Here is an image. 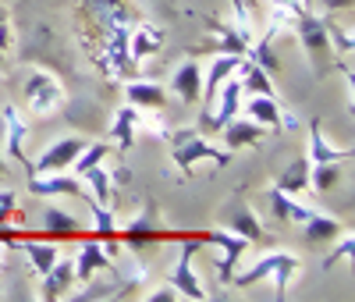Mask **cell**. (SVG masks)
I'll list each match as a JSON object with an SVG mask.
<instances>
[{"label":"cell","mask_w":355,"mask_h":302,"mask_svg":"<svg viewBox=\"0 0 355 302\" xmlns=\"http://www.w3.org/2000/svg\"><path fill=\"white\" fill-rule=\"evenodd\" d=\"M352 253H355V235H352V231H345V238H341V242H338V246L331 249V256H327V260H323V267H327V270H331V267H334L338 260H348Z\"/></svg>","instance_id":"e575fe53"},{"label":"cell","mask_w":355,"mask_h":302,"mask_svg":"<svg viewBox=\"0 0 355 302\" xmlns=\"http://www.w3.org/2000/svg\"><path fill=\"white\" fill-rule=\"evenodd\" d=\"M171 89H174V97L182 103H199V97H202V75H199L196 60H185V65L174 72Z\"/></svg>","instance_id":"603a6c76"},{"label":"cell","mask_w":355,"mask_h":302,"mask_svg":"<svg viewBox=\"0 0 355 302\" xmlns=\"http://www.w3.org/2000/svg\"><path fill=\"white\" fill-rule=\"evenodd\" d=\"M266 199H270L277 221H295V224H302V221L313 214V206H309V203L295 199V196H288V192H281V189H270V196H266Z\"/></svg>","instance_id":"f1b7e54d"},{"label":"cell","mask_w":355,"mask_h":302,"mask_svg":"<svg viewBox=\"0 0 355 302\" xmlns=\"http://www.w3.org/2000/svg\"><path fill=\"white\" fill-rule=\"evenodd\" d=\"M341 181V164L338 160H331V164H313L309 167V185H313V192H331L334 185Z\"/></svg>","instance_id":"d6a6232c"},{"label":"cell","mask_w":355,"mask_h":302,"mask_svg":"<svg viewBox=\"0 0 355 302\" xmlns=\"http://www.w3.org/2000/svg\"><path fill=\"white\" fill-rule=\"evenodd\" d=\"M8 43H11V28H8V11L0 8V47L8 50Z\"/></svg>","instance_id":"8d00e7d4"},{"label":"cell","mask_w":355,"mask_h":302,"mask_svg":"<svg viewBox=\"0 0 355 302\" xmlns=\"http://www.w3.org/2000/svg\"><path fill=\"white\" fill-rule=\"evenodd\" d=\"M85 206L93 210V235L96 238H117V221H114V210L96 203L93 196H85Z\"/></svg>","instance_id":"1f68e13d"},{"label":"cell","mask_w":355,"mask_h":302,"mask_svg":"<svg viewBox=\"0 0 355 302\" xmlns=\"http://www.w3.org/2000/svg\"><path fill=\"white\" fill-rule=\"evenodd\" d=\"M107 270H114V256L107 253L103 238H96V235H82V238H78V253H75V278L85 285L89 278L107 274Z\"/></svg>","instance_id":"9c48e42d"},{"label":"cell","mask_w":355,"mask_h":302,"mask_svg":"<svg viewBox=\"0 0 355 302\" xmlns=\"http://www.w3.org/2000/svg\"><path fill=\"white\" fill-rule=\"evenodd\" d=\"M234 75H239V82H242V93H249V97H277L270 75H266L259 65H252V60L242 57V65H239Z\"/></svg>","instance_id":"484cf974"},{"label":"cell","mask_w":355,"mask_h":302,"mask_svg":"<svg viewBox=\"0 0 355 302\" xmlns=\"http://www.w3.org/2000/svg\"><path fill=\"white\" fill-rule=\"evenodd\" d=\"M4 253H8V246L0 242V270H4V263H8V260H4Z\"/></svg>","instance_id":"ab89813d"},{"label":"cell","mask_w":355,"mask_h":302,"mask_svg":"<svg viewBox=\"0 0 355 302\" xmlns=\"http://www.w3.org/2000/svg\"><path fill=\"white\" fill-rule=\"evenodd\" d=\"M323 11L334 15V11H352V0H323Z\"/></svg>","instance_id":"74e56055"},{"label":"cell","mask_w":355,"mask_h":302,"mask_svg":"<svg viewBox=\"0 0 355 302\" xmlns=\"http://www.w3.org/2000/svg\"><path fill=\"white\" fill-rule=\"evenodd\" d=\"M43 228H40V238H53V242H78L82 235H85V228H82V221L78 217H71L68 210H61V206H43Z\"/></svg>","instance_id":"4fadbf2b"},{"label":"cell","mask_w":355,"mask_h":302,"mask_svg":"<svg viewBox=\"0 0 355 302\" xmlns=\"http://www.w3.org/2000/svg\"><path fill=\"white\" fill-rule=\"evenodd\" d=\"M125 97L139 110H164L167 107V89L157 85V82H146V78H132L125 85Z\"/></svg>","instance_id":"44dd1931"},{"label":"cell","mask_w":355,"mask_h":302,"mask_svg":"<svg viewBox=\"0 0 355 302\" xmlns=\"http://www.w3.org/2000/svg\"><path fill=\"white\" fill-rule=\"evenodd\" d=\"M277 28H281V22H274V25L266 28L256 43H249V50H245V60L259 65L266 75H277V72H281V60L274 57V36H277Z\"/></svg>","instance_id":"cb8c5ba5"},{"label":"cell","mask_w":355,"mask_h":302,"mask_svg":"<svg viewBox=\"0 0 355 302\" xmlns=\"http://www.w3.org/2000/svg\"><path fill=\"white\" fill-rule=\"evenodd\" d=\"M135 132H139V107H121L110 121V139H114V149L117 153H128L135 146Z\"/></svg>","instance_id":"7402d4cb"},{"label":"cell","mask_w":355,"mask_h":302,"mask_svg":"<svg viewBox=\"0 0 355 302\" xmlns=\"http://www.w3.org/2000/svg\"><path fill=\"white\" fill-rule=\"evenodd\" d=\"M110 153H114V146H110V142H93V139H89V142H85V149H82V153L75 157V164H71V174H78V178H82L89 167L103 164Z\"/></svg>","instance_id":"4dcf8cb0"},{"label":"cell","mask_w":355,"mask_h":302,"mask_svg":"<svg viewBox=\"0 0 355 302\" xmlns=\"http://www.w3.org/2000/svg\"><path fill=\"white\" fill-rule=\"evenodd\" d=\"M299 267H302V260L295 256V253H266V256L256 260L249 270H242L239 278L231 274V285H234V288H252V285H259L263 278H274L277 295H284L288 285H291V278L299 274Z\"/></svg>","instance_id":"277c9868"},{"label":"cell","mask_w":355,"mask_h":302,"mask_svg":"<svg viewBox=\"0 0 355 302\" xmlns=\"http://www.w3.org/2000/svg\"><path fill=\"white\" fill-rule=\"evenodd\" d=\"M302 231H306V238L313 242V246H320V242L341 238V221L331 217V214H320V210H313V214L302 221Z\"/></svg>","instance_id":"83f0119b"},{"label":"cell","mask_w":355,"mask_h":302,"mask_svg":"<svg viewBox=\"0 0 355 302\" xmlns=\"http://www.w3.org/2000/svg\"><path fill=\"white\" fill-rule=\"evenodd\" d=\"M82 181H85V189H89V196H93L96 203L110 206V196H114V178H110V171H103V164H96V167H89V171L82 174Z\"/></svg>","instance_id":"f546056e"},{"label":"cell","mask_w":355,"mask_h":302,"mask_svg":"<svg viewBox=\"0 0 355 302\" xmlns=\"http://www.w3.org/2000/svg\"><path fill=\"white\" fill-rule=\"evenodd\" d=\"M8 171V160H4V132H0V174Z\"/></svg>","instance_id":"f35d334b"},{"label":"cell","mask_w":355,"mask_h":302,"mask_svg":"<svg viewBox=\"0 0 355 302\" xmlns=\"http://www.w3.org/2000/svg\"><path fill=\"white\" fill-rule=\"evenodd\" d=\"M0 121H4V125H0V132H4V149H8V153L28 171V174H33V160H28V153H25V139H28V121L18 114V107H4V117H0Z\"/></svg>","instance_id":"7c38bea8"},{"label":"cell","mask_w":355,"mask_h":302,"mask_svg":"<svg viewBox=\"0 0 355 302\" xmlns=\"http://www.w3.org/2000/svg\"><path fill=\"white\" fill-rule=\"evenodd\" d=\"M291 33H295V40L302 43V50H306V57H309V65H313V75L316 78H323L331 72V65H334V47H331V40H327V18H320V15H313V11H299L291 18Z\"/></svg>","instance_id":"7a4b0ae2"},{"label":"cell","mask_w":355,"mask_h":302,"mask_svg":"<svg viewBox=\"0 0 355 302\" xmlns=\"http://www.w3.org/2000/svg\"><path fill=\"white\" fill-rule=\"evenodd\" d=\"M242 97H245V93H242L239 75L224 78V82H220V89H217V97H214V103H210V107H202L199 132H202V135L220 132L231 117H239V114H242Z\"/></svg>","instance_id":"8992f818"},{"label":"cell","mask_w":355,"mask_h":302,"mask_svg":"<svg viewBox=\"0 0 355 302\" xmlns=\"http://www.w3.org/2000/svg\"><path fill=\"white\" fill-rule=\"evenodd\" d=\"M142 299H146V302H174V299H178V292H174L171 285H164L160 292H150V295H142Z\"/></svg>","instance_id":"d590c367"},{"label":"cell","mask_w":355,"mask_h":302,"mask_svg":"<svg viewBox=\"0 0 355 302\" xmlns=\"http://www.w3.org/2000/svg\"><path fill=\"white\" fill-rule=\"evenodd\" d=\"M28 192L33 196H75L85 199L89 189L85 181L71 171H53V174H28Z\"/></svg>","instance_id":"8fae6325"},{"label":"cell","mask_w":355,"mask_h":302,"mask_svg":"<svg viewBox=\"0 0 355 302\" xmlns=\"http://www.w3.org/2000/svg\"><path fill=\"white\" fill-rule=\"evenodd\" d=\"M164 50V28H157L153 22H139L128 28V57L132 60H146Z\"/></svg>","instance_id":"ac0fdd59"},{"label":"cell","mask_w":355,"mask_h":302,"mask_svg":"<svg viewBox=\"0 0 355 302\" xmlns=\"http://www.w3.org/2000/svg\"><path fill=\"white\" fill-rule=\"evenodd\" d=\"M85 142H89V139H82V135H64V139L50 142V146L43 149V157H40V160H33V174L71 171V164H75V157L85 149Z\"/></svg>","instance_id":"30bf717a"},{"label":"cell","mask_w":355,"mask_h":302,"mask_svg":"<svg viewBox=\"0 0 355 302\" xmlns=\"http://www.w3.org/2000/svg\"><path fill=\"white\" fill-rule=\"evenodd\" d=\"M117 242L128 246L135 256H142L146 249H153L157 242H167V228L157 224V206L146 203L139 217H132L128 224H117Z\"/></svg>","instance_id":"52a82bcc"},{"label":"cell","mask_w":355,"mask_h":302,"mask_svg":"<svg viewBox=\"0 0 355 302\" xmlns=\"http://www.w3.org/2000/svg\"><path fill=\"white\" fill-rule=\"evenodd\" d=\"M192 235L202 242V246H217V249H220V256H217V274H220V281L227 285L231 274H234V263H239V256L245 253L249 242H245L242 235L227 231V228H206V231H192Z\"/></svg>","instance_id":"ba28073f"},{"label":"cell","mask_w":355,"mask_h":302,"mask_svg":"<svg viewBox=\"0 0 355 302\" xmlns=\"http://www.w3.org/2000/svg\"><path fill=\"white\" fill-rule=\"evenodd\" d=\"M224 228L234 231V235H242L245 242H263L266 231L256 217V210L245 203V199H231V206L224 210Z\"/></svg>","instance_id":"9a60e30c"},{"label":"cell","mask_w":355,"mask_h":302,"mask_svg":"<svg viewBox=\"0 0 355 302\" xmlns=\"http://www.w3.org/2000/svg\"><path fill=\"white\" fill-rule=\"evenodd\" d=\"M242 4H245V8H249V11H252V8H256V0H242Z\"/></svg>","instance_id":"60d3db41"},{"label":"cell","mask_w":355,"mask_h":302,"mask_svg":"<svg viewBox=\"0 0 355 302\" xmlns=\"http://www.w3.org/2000/svg\"><path fill=\"white\" fill-rule=\"evenodd\" d=\"M274 189H281V192H288V196L309 192V160H306V157H295V160L277 174V185H274Z\"/></svg>","instance_id":"4316f807"},{"label":"cell","mask_w":355,"mask_h":302,"mask_svg":"<svg viewBox=\"0 0 355 302\" xmlns=\"http://www.w3.org/2000/svg\"><path fill=\"white\" fill-rule=\"evenodd\" d=\"M21 93H25L28 110H33L36 117L57 114V110L64 107V100H68L61 78H57L53 72H46V68H33V72H28V78H25V85H21Z\"/></svg>","instance_id":"5b68a950"},{"label":"cell","mask_w":355,"mask_h":302,"mask_svg":"<svg viewBox=\"0 0 355 302\" xmlns=\"http://www.w3.org/2000/svg\"><path fill=\"white\" fill-rule=\"evenodd\" d=\"M18 246H21V253L28 256V267H33L40 278H43L46 270L57 263V256H61V242H53V238H40V235H28V231L18 238Z\"/></svg>","instance_id":"2e32d148"},{"label":"cell","mask_w":355,"mask_h":302,"mask_svg":"<svg viewBox=\"0 0 355 302\" xmlns=\"http://www.w3.org/2000/svg\"><path fill=\"white\" fill-rule=\"evenodd\" d=\"M245 114L256 121V125H263L266 132H284V114L277 107V97H249Z\"/></svg>","instance_id":"d4e9b609"},{"label":"cell","mask_w":355,"mask_h":302,"mask_svg":"<svg viewBox=\"0 0 355 302\" xmlns=\"http://www.w3.org/2000/svg\"><path fill=\"white\" fill-rule=\"evenodd\" d=\"M167 142H171V160L182 174H192V167L199 160H214L217 167H227L231 164V149L224 146H214L199 128H178V132H167Z\"/></svg>","instance_id":"6da1fadb"},{"label":"cell","mask_w":355,"mask_h":302,"mask_svg":"<svg viewBox=\"0 0 355 302\" xmlns=\"http://www.w3.org/2000/svg\"><path fill=\"white\" fill-rule=\"evenodd\" d=\"M327 40H331V47H334L338 57H352L355 53L352 33H348V28H341V25H334V22H327Z\"/></svg>","instance_id":"836d02e7"},{"label":"cell","mask_w":355,"mask_h":302,"mask_svg":"<svg viewBox=\"0 0 355 302\" xmlns=\"http://www.w3.org/2000/svg\"><path fill=\"white\" fill-rule=\"evenodd\" d=\"M167 242H182V253H178V263L171 267V274H167V285L178 292V299H189V302H202L206 299V288L196 274V267H192V256L199 253L202 242L192 235V231H174L167 228Z\"/></svg>","instance_id":"3957f363"},{"label":"cell","mask_w":355,"mask_h":302,"mask_svg":"<svg viewBox=\"0 0 355 302\" xmlns=\"http://www.w3.org/2000/svg\"><path fill=\"white\" fill-rule=\"evenodd\" d=\"M75 285H78V278H75V260H68V256H57V263H53V267L46 270V274H43L40 299H46V302L68 299Z\"/></svg>","instance_id":"5bb4252c"},{"label":"cell","mask_w":355,"mask_h":302,"mask_svg":"<svg viewBox=\"0 0 355 302\" xmlns=\"http://www.w3.org/2000/svg\"><path fill=\"white\" fill-rule=\"evenodd\" d=\"M239 65H242V57H234V53H217V57H214L210 72H206V78H202V97H199V103H202V107H210V103H214L220 82H224V78H231L234 72H239Z\"/></svg>","instance_id":"ffe728a7"},{"label":"cell","mask_w":355,"mask_h":302,"mask_svg":"<svg viewBox=\"0 0 355 302\" xmlns=\"http://www.w3.org/2000/svg\"><path fill=\"white\" fill-rule=\"evenodd\" d=\"M220 139H224V149H245V146H256V142H263L266 139V128L263 125H256L252 117H231L227 125L220 128Z\"/></svg>","instance_id":"d6986e66"},{"label":"cell","mask_w":355,"mask_h":302,"mask_svg":"<svg viewBox=\"0 0 355 302\" xmlns=\"http://www.w3.org/2000/svg\"><path fill=\"white\" fill-rule=\"evenodd\" d=\"M352 157H355V149H352V146H334L327 135H323L320 121H313V125H309V153H306L309 167H313V164H331V160L348 164Z\"/></svg>","instance_id":"e0dca14e"}]
</instances>
